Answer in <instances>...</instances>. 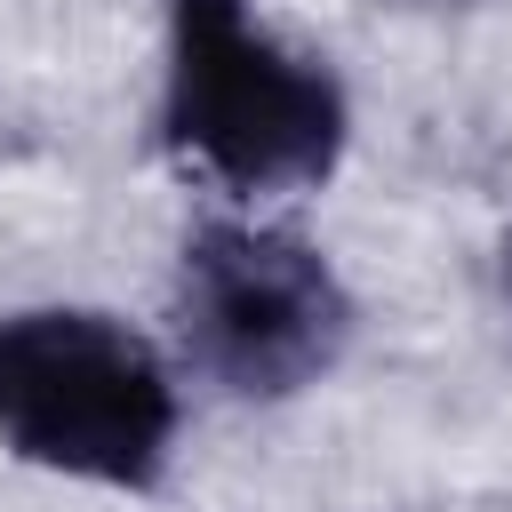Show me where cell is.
I'll use <instances>...</instances> for the list:
<instances>
[{"instance_id":"obj_3","label":"cell","mask_w":512,"mask_h":512,"mask_svg":"<svg viewBox=\"0 0 512 512\" xmlns=\"http://www.w3.org/2000/svg\"><path fill=\"white\" fill-rule=\"evenodd\" d=\"M184 376L160 336L104 304L0 312V448L48 480L152 496L176 472Z\"/></svg>"},{"instance_id":"obj_1","label":"cell","mask_w":512,"mask_h":512,"mask_svg":"<svg viewBox=\"0 0 512 512\" xmlns=\"http://www.w3.org/2000/svg\"><path fill=\"white\" fill-rule=\"evenodd\" d=\"M152 144L232 208L320 192L352 152L344 72L288 40L256 0H168Z\"/></svg>"},{"instance_id":"obj_4","label":"cell","mask_w":512,"mask_h":512,"mask_svg":"<svg viewBox=\"0 0 512 512\" xmlns=\"http://www.w3.org/2000/svg\"><path fill=\"white\" fill-rule=\"evenodd\" d=\"M488 264H496V296H504V312H512V224L496 232V256H488Z\"/></svg>"},{"instance_id":"obj_2","label":"cell","mask_w":512,"mask_h":512,"mask_svg":"<svg viewBox=\"0 0 512 512\" xmlns=\"http://www.w3.org/2000/svg\"><path fill=\"white\" fill-rule=\"evenodd\" d=\"M352 336L360 296L304 224L232 200H208L184 224L168 264V360L184 384L240 408H280L328 384Z\"/></svg>"}]
</instances>
